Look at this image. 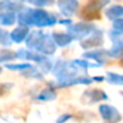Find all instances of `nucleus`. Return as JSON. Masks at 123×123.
<instances>
[{"label": "nucleus", "mask_w": 123, "mask_h": 123, "mask_svg": "<svg viewBox=\"0 0 123 123\" xmlns=\"http://www.w3.org/2000/svg\"><path fill=\"white\" fill-rule=\"evenodd\" d=\"M100 3L99 0H89V3L83 6L81 11V16L85 19H98L100 18Z\"/></svg>", "instance_id": "obj_1"}, {"label": "nucleus", "mask_w": 123, "mask_h": 123, "mask_svg": "<svg viewBox=\"0 0 123 123\" xmlns=\"http://www.w3.org/2000/svg\"><path fill=\"white\" fill-rule=\"evenodd\" d=\"M121 64H122V67H123V59H122V62H121Z\"/></svg>", "instance_id": "obj_2"}]
</instances>
